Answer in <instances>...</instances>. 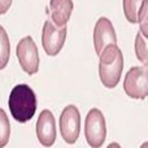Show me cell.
<instances>
[{
    "mask_svg": "<svg viewBox=\"0 0 148 148\" xmlns=\"http://www.w3.org/2000/svg\"><path fill=\"white\" fill-rule=\"evenodd\" d=\"M123 70V56L117 44L108 46L99 56V77L103 86L114 88Z\"/></svg>",
    "mask_w": 148,
    "mask_h": 148,
    "instance_id": "1",
    "label": "cell"
},
{
    "mask_svg": "<svg viewBox=\"0 0 148 148\" xmlns=\"http://www.w3.org/2000/svg\"><path fill=\"white\" fill-rule=\"evenodd\" d=\"M10 114L16 121L25 123L34 117L36 110V96L27 84H17L12 88L8 100Z\"/></svg>",
    "mask_w": 148,
    "mask_h": 148,
    "instance_id": "2",
    "label": "cell"
},
{
    "mask_svg": "<svg viewBox=\"0 0 148 148\" xmlns=\"http://www.w3.org/2000/svg\"><path fill=\"white\" fill-rule=\"evenodd\" d=\"M84 138L91 148H100L107 138L105 118L101 110L92 108L86 116L84 121Z\"/></svg>",
    "mask_w": 148,
    "mask_h": 148,
    "instance_id": "3",
    "label": "cell"
},
{
    "mask_svg": "<svg viewBox=\"0 0 148 148\" xmlns=\"http://www.w3.org/2000/svg\"><path fill=\"white\" fill-rule=\"evenodd\" d=\"M123 90L131 99L143 100L148 96V68H131L123 79Z\"/></svg>",
    "mask_w": 148,
    "mask_h": 148,
    "instance_id": "4",
    "label": "cell"
},
{
    "mask_svg": "<svg viewBox=\"0 0 148 148\" xmlns=\"http://www.w3.org/2000/svg\"><path fill=\"white\" fill-rule=\"evenodd\" d=\"M17 59L22 70L27 74H35L39 70V53L38 47L31 36H25L16 47Z\"/></svg>",
    "mask_w": 148,
    "mask_h": 148,
    "instance_id": "5",
    "label": "cell"
},
{
    "mask_svg": "<svg viewBox=\"0 0 148 148\" xmlns=\"http://www.w3.org/2000/svg\"><path fill=\"white\" fill-rule=\"evenodd\" d=\"M66 26L57 27L52 21H46L42 30V46L48 56H56L62 49L66 39Z\"/></svg>",
    "mask_w": 148,
    "mask_h": 148,
    "instance_id": "6",
    "label": "cell"
},
{
    "mask_svg": "<svg viewBox=\"0 0 148 148\" xmlns=\"http://www.w3.org/2000/svg\"><path fill=\"white\" fill-rule=\"evenodd\" d=\"M60 133L68 144H74L81 133V114L75 105H66L60 116Z\"/></svg>",
    "mask_w": 148,
    "mask_h": 148,
    "instance_id": "7",
    "label": "cell"
},
{
    "mask_svg": "<svg viewBox=\"0 0 148 148\" xmlns=\"http://www.w3.org/2000/svg\"><path fill=\"white\" fill-rule=\"evenodd\" d=\"M116 43H117V35L110 20H108L107 17H100L94 27V48L96 55L100 56V53L108 46Z\"/></svg>",
    "mask_w": 148,
    "mask_h": 148,
    "instance_id": "8",
    "label": "cell"
},
{
    "mask_svg": "<svg viewBox=\"0 0 148 148\" xmlns=\"http://www.w3.org/2000/svg\"><path fill=\"white\" fill-rule=\"evenodd\" d=\"M36 136L43 147H52L56 140V122L51 110L40 112L36 121Z\"/></svg>",
    "mask_w": 148,
    "mask_h": 148,
    "instance_id": "9",
    "label": "cell"
},
{
    "mask_svg": "<svg viewBox=\"0 0 148 148\" xmlns=\"http://www.w3.org/2000/svg\"><path fill=\"white\" fill-rule=\"evenodd\" d=\"M73 8L74 5L72 0H51L48 10L52 23L56 25L57 27L66 26L72 16Z\"/></svg>",
    "mask_w": 148,
    "mask_h": 148,
    "instance_id": "10",
    "label": "cell"
},
{
    "mask_svg": "<svg viewBox=\"0 0 148 148\" xmlns=\"http://www.w3.org/2000/svg\"><path fill=\"white\" fill-rule=\"evenodd\" d=\"M10 56V43L5 29L0 25V70L4 69L9 62Z\"/></svg>",
    "mask_w": 148,
    "mask_h": 148,
    "instance_id": "11",
    "label": "cell"
},
{
    "mask_svg": "<svg viewBox=\"0 0 148 148\" xmlns=\"http://www.w3.org/2000/svg\"><path fill=\"white\" fill-rule=\"evenodd\" d=\"M144 0H123V13L130 23L138 22V14Z\"/></svg>",
    "mask_w": 148,
    "mask_h": 148,
    "instance_id": "12",
    "label": "cell"
},
{
    "mask_svg": "<svg viewBox=\"0 0 148 148\" xmlns=\"http://www.w3.org/2000/svg\"><path fill=\"white\" fill-rule=\"evenodd\" d=\"M135 56L144 66L148 65V38L142 35L140 31L135 36Z\"/></svg>",
    "mask_w": 148,
    "mask_h": 148,
    "instance_id": "13",
    "label": "cell"
},
{
    "mask_svg": "<svg viewBox=\"0 0 148 148\" xmlns=\"http://www.w3.org/2000/svg\"><path fill=\"white\" fill-rule=\"evenodd\" d=\"M10 136V123L8 116L0 108V148H4L9 142Z\"/></svg>",
    "mask_w": 148,
    "mask_h": 148,
    "instance_id": "14",
    "label": "cell"
},
{
    "mask_svg": "<svg viewBox=\"0 0 148 148\" xmlns=\"http://www.w3.org/2000/svg\"><path fill=\"white\" fill-rule=\"evenodd\" d=\"M138 23L142 35L148 38V0H144L143 5H142L140 10H139Z\"/></svg>",
    "mask_w": 148,
    "mask_h": 148,
    "instance_id": "15",
    "label": "cell"
},
{
    "mask_svg": "<svg viewBox=\"0 0 148 148\" xmlns=\"http://www.w3.org/2000/svg\"><path fill=\"white\" fill-rule=\"evenodd\" d=\"M13 0H0V14H5L9 10Z\"/></svg>",
    "mask_w": 148,
    "mask_h": 148,
    "instance_id": "16",
    "label": "cell"
},
{
    "mask_svg": "<svg viewBox=\"0 0 148 148\" xmlns=\"http://www.w3.org/2000/svg\"><path fill=\"white\" fill-rule=\"evenodd\" d=\"M107 148H121V146L118 143H116V142H113V143H110Z\"/></svg>",
    "mask_w": 148,
    "mask_h": 148,
    "instance_id": "17",
    "label": "cell"
},
{
    "mask_svg": "<svg viewBox=\"0 0 148 148\" xmlns=\"http://www.w3.org/2000/svg\"><path fill=\"white\" fill-rule=\"evenodd\" d=\"M140 148H148V142H144V143L140 146Z\"/></svg>",
    "mask_w": 148,
    "mask_h": 148,
    "instance_id": "18",
    "label": "cell"
}]
</instances>
